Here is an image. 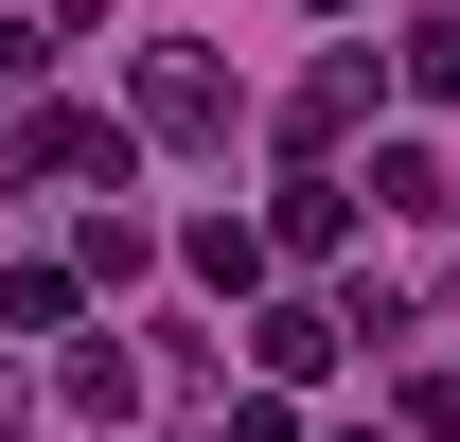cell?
Masks as SVG:
<instances>
[{
	"label": "cell",
	"mask_w": 460,
	"mask_h": 442,
	"mask_svg": "<svg viewBox=\"0 0 460 442\" xmlns=\"http://www.w3.org/2000/svg\"><path fill=\"white\" fill-rule=\"evenodd\" d=\"M124 160H142V124H107V107H18V177H54V195H124Z\"/></svg>",
	"instance_id": "obj_1"
},
{
	"label": "cell",
	"mask_w": 460,
	"mask_h": 442,
	"mask_svg": "<svg viewBox=\"0 0 460 442\" xmlns=\"http://www.w3.org/2000/svg\"><path fill=\"white\" fill-rule=\"evenodd\" d=\"M18 89H36V36H18V18H0V107H18Z\"/></svg>",
	"instance_id": "obj_11"
},
{
	"label": "cell",
	"mask_w": 460,
	"mask_h": 442,
	"mask_svg": "<svg viewBox=\"0 0 460 442\" xmlns=\"http://www.w3.org/2000/svg\"><path fill=\"white\" fill-rule=\"evenodd\" d=\"M0 319H18V336H71V319H89V266H18V283H0Z\"/></svg>",
	"instance_id": "obj_8"
},
{
	"label": "cell",
	"mask_w": 460,
	"mask_h": 442,
	"mask_svg": "<svg viewBox=\"0 0 460 442\" xmlns=\"http://www.w3.org/2000/svg\"><path fill=\"white\" fill-rule=\"evenodd\" d=\"M124 124H142V142H230V71H213V54H142Z\"/></svg>",
	"instance_id": "obj_2"
},
{
	"label": "cell",
	"mask_w": 460,
	"mask_h": 442,
	"mask_svg": "<svg viewBox=\"0 0 460 442\" xmlns=\"http://www.w3.org/2000/svg\"><path fill=\"white\" fill-rule=\"evenodd\" d=\"M390 71H407V107H460V18H407Z\"/></svg>",
	"instance_id": "obj_9"
},
{
	"label": "cell",
	"mask_w": 460,
	"mask_h": 442,
	"mask_svg": "<svg viewBox=\"0 0 460 442\" xmlns=\"http://www.w3.org/2000/svg\"><path fill=\"white\" fill-rule=\"evenodd\" d=\"M319 18H337V0H319Z\"/></svg>",
	"instance_id": "obj_12"
},
{
	"label": "cell",
	"mask_w": 460,
	"mask_h": 442,
	"mask_svg": "<svg viewBox=\"0 0 460 442\" xmlns=\"http://www.w3.org/2000/svg\"><path fill=\"white\" fill-rule=\"evenodd\" d=\"M177 266L213 283V301H248V283L284 266V230H266V213H195V230H177Z\"/></svg>",
	"instance_id": "obj_3"
},
{
	"label": "cell",
	"mask_w": 460,
	"mask_h": 442,
	"mask_svg": "<svg viewBox=\"0 0 460 442\" xmlns=\"http://www.w3.org/2000/svg\"><path fill=\"white\" fill-rule=\"evenodd\" d=\"M337 336H354V319H319V301H266V319H248V354H266V389H319V372H337Z\"/></svg>",
	"instance_id": "obj_5"
},
{
	"label": "cell",
	"mask_w": 460,
	"mask_h": 442,
	"mask_svg": "<svg viewBox=\"0 0 460 442\" xmlns=\"http://www.w3.org/2000/svg\"><path fill=\"white\" fill-rule=\"evenodd\" d=\"M266 230H284V266H337V248H354V177H319V160H301L284 195H266Z\"/></svg>",
	"instance_id": "obj_4"
},
{
	"label": "cell",
	"mask_w": 460,
	"mask_h": 442,
	"mask_svg": "<svg viewBox=\"0 0 460 442\" xmlns=\"http://www.w3.org/2000/svg\"><path fill=\"white\" fill-rule=\"evenodd\" d=\"M354 107H372V54H319V71H301V107H284V142L319 160V142H354Z\"/></svg>",
	"instance_id": "obj_6"
},
{
	"label": "cell",
	"mask_w": 460,
	"mask_h": 442,
	"mask_svg": "<svg viewBox=\"0 0 460 442\" xmlns=\"http://www.w3.org/2000/svg\"><path fill=\"white\" fill-rule=\"evenodd\" d=\"M230 442H301V407H284V389H248V407H230Z\"/></svg>",
	"instance_id": "obj_10"
},
{
	"label": "cell",
	"mask_w": 460,
	"mask_h": 442,
	"mask_svg": "<svg viewBox=\"0 0 460 442\" xmlns=\"http://www.w3.org/2000/svg\"><path fill=\"white\" fill-rule=\"evenodd\" d=\"M54 372H71V407H89V425H124V407H142V354H124V336H71Z\"/></svg>",
	"instance_id": "obj_7"
},
{
	"label": "cell",
	"mask_w": 460,
	"mask_h": 442,
	"mask_svg": "<svg viewBox=\"0 0 460 442\" xmlns=\"http://www.w3.org/2000/svg\"><path fill=\"white\" fill-rule=\"evenodd\" d=\"M354 442H372V425H354Z\"/></svg>",
	"instance_id": "obj_13"
}]
</instances>
